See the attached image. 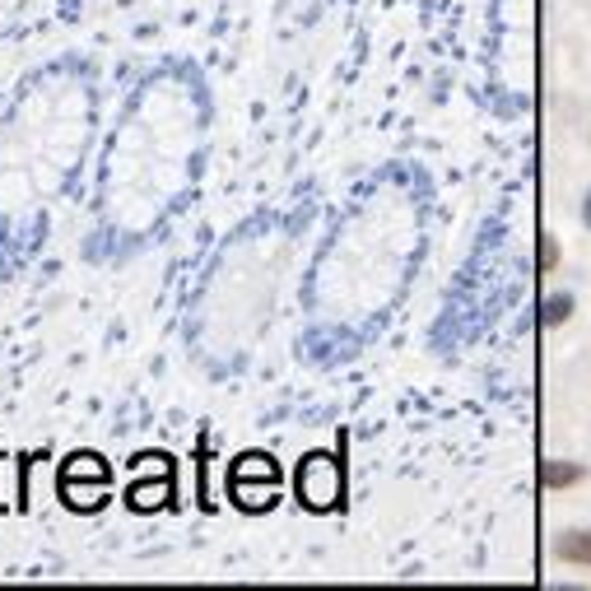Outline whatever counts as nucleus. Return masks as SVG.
Returning <instances> with one entry per match:
<instances>
[{
    "label": "nucleus",
    "instance_id": "1",
    "mask_svg": "<svg viewBox=\"0 0 591 591\" xmlns=\"http://www.w3.org/2000/svg\"><path fill=\"white\" fill-rule=\"evenodd\" d=\"M345 494V475H341V461L313 452L298 461V503L313 508V512H331Z\"/></svg>",
    "mask_w": 591,
    "mask_h": 591
},
{
    "label": "nucleus",
    "instance_id": "2",
    "mask_svg": "<svg viewBox=\"0 0 591 591\" xmlns=\"http://www.w3.org/2000/svg\"><path fill=\"white\" fill-rule=\"evenodd\" d=\"M173 503V475H145V480H131V490H126V508L131 512H164Z\"/></svg>",
    "mask_w": 591,
    "mask_h": 591
},
{
    "label": "nucleus",
    "instance_id": "3",
    "mask_svg": "<svg viewBox=\"0 0 591 591\" xmlns=\"http://www.w3.org/2000/svg\"><path fill=\"white\" fill-rule=\"evenodd\" d=\"M228 490L243 512H266L279 499V480H228Z\"/></svg>",
    "mask_w": 591,
    "mask_h": 591
},
{
    "label": "nucleus",
    "instance_id": "4",
    "mask_svg": "<svg viewBox=\"0 0 591 591\" xmlns=\"http://www.w3.org/2000/svg\"><path fill=\"white\" fill-rule=\"evenodd\" d=\"M61 503L70 512H98L108 503V484L102 480H61Z\"/></svg>",
    "mask_w": 591,
    "mask_h": 591
},
{
    "label": "nucleus",
    "instance_id": "5",
    "mask_svg": "<svg viewBox=\"0 0 591 591\" xmlns=\"http://www.w3.org/2000/svg\"><path fill=\"white\" fill-rule=\"evenodd\" d=\"M33 200V177L23 168H0V210H19Z\"/></svg>",
    "mask_w": 591,
    "mask_h": 591
},
{
    "label": "nucleus",
    "instance_id": "6",
    "mask_svg": "<svg viewBox=\"0 0 591 591\" xmlns=\"http://www.w3.org/2000/svg\"><path fill=\"white\" fill-rule=\"evenodd\" d=\"M108 475H112V466L98 452H75V456H66V466H61V480H102V484H108Z\"/></svg>",
    "mask_w": 591,
    "mask_h": 591
},
{
    "label": "nucleus",
    "instance_id": "7",
    "mask_svg": "<svg viewBox=\"0 0 591 591\" xmlns=\"http://www.w3.org/2000/svg\"><path fill=\"white\" fill-rule=\"evenodd\" d=\"M228 480H279V466H275L270 452H243L234 461V475Z\"/></svg>",
    "mask_w": 591,
    "mask_h": 591
},
{
    "label": "nucleus",
    "instance_id": "8",
    "mask_svg": "<svg viewBox=\"0 0 591 591\" xmlns=\"http://www.w3.org/2000/svg\"><path fill=\"white\" fill-rule=\"evenodd\" d=\"M23 499V466L14 456H0V508H14Z\"/></svg>",
    "mask_w": 591,
    "mask_h": 591
},
{
    "label": "nucleus",
    "instance_id": "9",
    "mask_svg": "<svg viewBox=\"0 0 591 591\" xmlns=\"http://www.w3.org/2000/svg\"><path fill=\"white\" fill-rule=\"evenodd\" d=\"M554 550H559L563 563H582V569H591V531H569Z\"/></svg>",
    "mask_w": 591,
    "mask_h": 591
},
{
    "label": "nucleus",
    "instance_id": "10",
    "mask_svg": "<svg viewBox=\"0 0 591 591\" xmlns=\"http://www.w3.org/2000/svg\"><path fill=\"white\" fill-rule=\"evenodd\" d=\"M145 475H173V461L164 452H145L131 461V480H145Z\"/></svg>",
    "mask_w": 591,
    "mask_h": 591
},
{
    "label": "nucleus",
    "instance_id": "11",
    "mask_svg": "<svg viewBox=\"0 0 591 591\" xmlns=\"http://www.w3.org/2000/svg\"><path fill=\"white\" fill-rule=\"evenodd\" d=\"M569 317H573V298H569V294H550V298L541 303V322H545V326H563Z\"/></svg>",
    "mask_w": 591,
    "mask_h": 591
},
{
    "label": "nucleus",
    "instance_id": "12",
    "mask_svg": "<svg viewBox=\"0 0 591 591\" xmlns=\"http://www.w3.org/2000/svg\"><path fill=\"white\" fill-rule=\"evenodd\" d=\"M541 480L550 484V490H569V484L582 480V466H559V461H545V466H541Z\"/></svg>",
    "mask_w": 591,
    "mask_h": 591
},
{
    "label": "nucleus",
    "instance_id": "13",
    "mask_svg": "<svg viewBox=\"0 0 591 591\" xmlns=\"http://www.w3.org/2000/svg\"><path fill=\"white\" fill-rule=\"evenodd\" d=\"M554 262H559V252H554V238H545V243H541V266H545V270H554Z\"/></svg>",
    "mask_w": 591,
    "mask_h": 591
},
{
    "label": "nucleus",
    "instance_id": "14",
    "mask_svg": "<svg viewBox=\"0 0 591 591\" xmlns=\"http://www.w3.org/2000/svg\"><path fill=\"white\" fill-rule=\"evenodd\" d=\"M582 224L591 228V187H587V200H582Z\"/></svg>",
    "mask_w": 591,
    "mask_h": 591
}]
</instances>
